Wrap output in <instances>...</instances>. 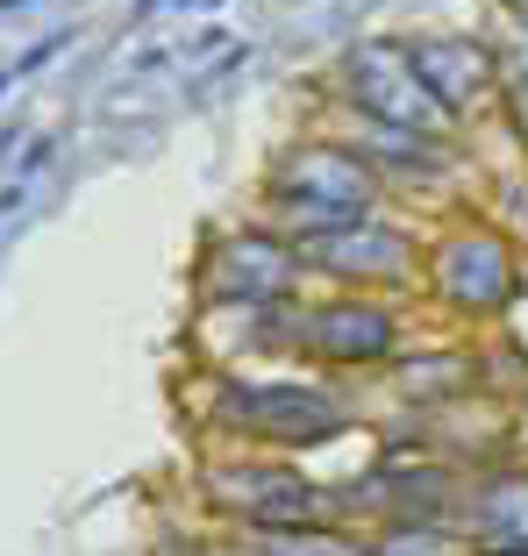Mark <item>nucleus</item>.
Segmentation results:
<instances>
[{
	"label": "nucleus",
	"instance_id": "obj_1",
	"mask_svg": "<svg viewBox=\"0 0 528 556\" xmlns=\"http://www.w3.org/2000/svg\"><path fill=\"white\" fill-rule=\"evenodd\" d=\"M264 207H272V229L314 236V229L372 222L386 207V186L343 136H300L264 164Z\"/></svg>",
	"mask_w": 528,
	"mask_h": 556
},
{
	"label": "nucleus",
	"instance_id": "obj_2",
	"mask_svg": "<svg viewBox=\"0 0 528 556\" xmlns=\"http://www.w3.org/2000/svg\"><path fill=\"white\" fill-rule=\"evenodd\" d=\"M208 428L236 435L264 457H286V450H322V442L350 435V400L322 378H243L222 371L215 400H208Z\"/></svg>",
	"mask_w": 528,
	"mask_h": 556
},
{
	"label": "nucleus",
	"instance_id": "obj_3",
	"mask_svg": "<svg viewBox=\"0 0 528 556\" xmlns=\"http://www.w3.org/2000/svg\"><path fill=\"white\" fill-rule=\"evenodd\" d=\"M329 100L343 108V122H372V129H414V136H450L457 143L464 122L422 86L407 43L400 36H350L336 50Z\"/></svg>",
	"mask_w": 528,
	"mask_h": 556
},
{
	"label": "nucleus",
	"instance_id": "obj_4",
	"mask_svg": "<svg viewBox=\"0 0 528 556\" xmlns=\"http://www.w3.org/2000/svg\"><path fill=\"white\" fill-rule=\"evenodd\" d=\"M422 286L436 293V307L464 314V321H500L521 293V264L493 222H450L422 250Z\"/></svg>",
	"mask_w": 528,
	"mask_h": 556
},
{
	"label": "nucleus",
	"instance_id": "obj_5",
	"mask_svg": "<svg viewBox=\"0 0 528 556\" xmlns=\"http://www.w3.org/2000/svg\"><path fill=\"white\" fill-rule=\"evenodd\" d=\"M200 492L222 514H236L257 535H293V528H336L329 521V492L314 485L307 471H293L286 457H215L200 471Z\"/></svg>",
	"mask_w": 528,
	"mask_h": 556
},
{
	"label": "nucleus",
	"instance_id": "obj_6",
	"mask_svg": "<svg viewBox=\"0 0 528 556\" xmlns=\"http://www.w3.org/2000/svg\"><path fill=\"white\" fill-rule=\"evenodd\" d=\"M307 278H329L336 293H400L422 278V250L414 229L372 214V222H350V229H314V236H293Z\"/></svg>",
	"mask_w": 528,
	"mask_h": 556
},
{
	"label": "nucleus",
	"instance_id": "obj_7",
	"mask_svg": "<svg viewBox=\"0 0 528 556\" xmlns=\"http://www.w3.org/2000/svg\"><path fill=\"white\" fill-rule=\"evenodd\" d=\"M300 264L293 236L272 229V222H243V229H222L200 257V286L222 307H279V300H300Z\"/></svg>",
	"mask_w": 528,
	"mask_h": 556
},
{
	"label": "nucleus",
	"instance_id": "obj_8",
	"mask_svg": "<svg viewBox=\"0 0 528 556\" xmlns=\"http://www.w3.org/2000/svg\"><path fill=\"white\" fill-rule=\"evenodd\" d=\"M400 307L386 293H329L307 300L300 321V357L314 371H379L400 357Z\"/></svg>",
	"mask_w": 528,
	"mask_h": 556
},
{
	"label": "nucleus",
	"instance_id": "obj_9",
	"mask_svg": "<svg viewBox=\"0 0 528 556\" xmlns=\"http://www.w3.org/2000/svg\"><path fill=\"white\" fill-rule=\"evenodd\" d=\"M400 43H407L422 86H429L457 122H472L486 100L500 93V50L479 43V36H464V29H407Z\"/></svg>",
	"mask_w": 528,
	"mask_h": 556
},
{
	"label": "nucleus",
	"instance_id": "obj_10",
	"mask_svg": "<svg viewBox=\"0 0 528 556\" xmlns=\"http://www.w3.org/2000/svg\"><path fill=\"white\" fill-rule=\"evenodd\" d=\"M464 492L472 485H457L450 464H429V457L400 464V457H386V464H372V471L357 478V507L379 514L386 528H407V521H443L450 507H464Z\"/></svg>",
	"mask_w": 528,
	"mask_h": 556
},
{
	"label": "nucleus",
	"instance_id": "obj_11",
	"mask_svg": "<svg viewBox=\"0 0 528 556\" xmlns=\"http://www.w3.org/2000/svg\"><path fill=\"white\" fill-rule=\"evenodd\" d=\"M343 143L357 150L372 172H379L386 193H393L400 179H407V186H443L450 172H457V143H450V136H414V129H372V122H343Z\"/></svg>",
	"mask_w": 528,
	"mask_h": 556
},
{
	"label": "nucleus",
	"instance_id": "obj_12",
	"mask_svg": "<svg viewBox=\"0 0 528 556\" xmlns=\"http://www.w3.org/2000/svg\"><path fill=\"white\" fill-rule=\"evenodd\" d=\"M457 514L479 535V556H528V471L479 478Z\"/></svg>",
	"mask_w": 528,
	"mask_h": 556
},
{
	"label": "nucleus",
	"instance_id": "obj_13",
	"mask_svg": "<svg viewBox=\"0 0 528 556\" xmlns=\"http://www.w3.org/2000/svg\"><path fill=\"white\" fill-rule=\"evenodd\" d=\"M479 386V357L472 350H414L393 357V393L407 407H436V400H464Z\"/></svg>",
	"mask_w": 528,
	"mask_h": 556
},
{
	"label": "nucleus",
	"instance_id": "obj_14",
	"mask_svg": "<svg viewBox=\"0 0 528 556\" xmlns=\"http://www.w3.org/2000/svg\"><path fill=\"white\" fill-rule=\"evenodd\" d=\"M364 556H457V542H450L436 521H407V528H379V542H372Z\"/></svg>",
	"mask_w": 528,
	"mask_h": 556
},
{
	"label": "nucleus",
	"instance_id": "obj_15",
	"mask_svg": "<svg viewBox=\"0 0 528 556\" xmlns=\"http://www.w3.org/2000/svg\"><path fill=\"white\" fill-rule=\"evenodd\" d=\"M500 108H507L514 136H521V150H528V65H507V58H500Z\"/></svg>",
	"mask_w": 528,
	"mask_h": 556
},
{
	"label": "nucleus",
	"instance_id": "obj_16",
	"mask_svg": "<svg viewBox=\"0 0 528 556\" xmlns=\"http://www.w3.org/2000/svg\"><path fill=\"white\" fill-rule=\"evenodd\" d=\"M72 36H79V29H50V36H43V43H29V50H22V58H15V79H22V72H43V65H50V58H58V50H65V43H72Z\"/></svg>",
	"mask_w": 528,
	"mask_h": 556
},
{
	"label": "nucleus",
	"instance_id": "obj_17",
	"mask_svg": "<svg viewBox=\"0 0 528 556\" xmlns=\"http://www.w3.org/2000/svg\"><path fill=\"white\" fill-rule=\"evenodd\" d=\"M250 58H257V43H229V50L215 58V65H208V79H200V93H208V86H222V79H236V72L250 65Z\"/></svg>",
	"mask_w": 528,
	"mask_h": 556
},
{
	"label": "nucleus",
	"instance_id": "obj_18",
	"mask_svg": "<svg viewBox=\"0 0 528 556\" xmlns=\"http://www.w3.org/2000/svg\"><path fill=\"white\" fill-rule=\"evenodd\" d=\"M208 50H229V29H222V22H208V29H193L179 43V58H208Z\"/></svg>",
	"mask_w": 528,
	"mask_h": 556
},
{
	"label": "nucleus",
	"instance_id": "obj_19",
	"mask_svg": "<svg viewBox=\"0 0 528 556\" xmlns=\"http://www.w3.org/2000/svg\"><path fill=\"white\" fill-rule=\"evenodd\" d=\"M50 150H58V136H29V150H22V179H36V172H43Z\"/></svg>",
	"mask_w": 528,
	"mask_h": 556
},
{
	"label": "nucleus",
	"instance_id": "obj_20",
	"mask_svg": "<svg viewBox=\"0 0 528 556\" xmlns=\"http://www.w3.org/2000/svg\"><path fill=\"white\" fill-rule=\"evenodd\" d=\"M500 8H507V15H514V22L528 29V0H500Z\"/></svg>",
	"mask_w": 528,
	"mask_h": 556
},
{
	"label": "nucleus",
	"instance_id": "obj_21",
	"mask_svg": "<svg viewBox=\"0 0 528 556\" xmlns=\"http://www.w3.org/2000/svg\"><path fill=\"white\" fill-rule=\"evenodd\" d=\"M15 8H29V0H0V15H15Z\"/></svg>",
	"mask_w": 528,
	"mask_h": 556
},
{
	"label": "nucleus",
	"instance_id": "obj_22",
	"mask_svg": "<svg viewBox=\"0 0 528 556\" xmlns=\"http://www.w3.org/2000/svg\"><path fill=\"white\" fill-rule=\"evenodd\" d=\"M8 86H15V72H0V93H8Z\"/></svg>",
	"mask_w": 528,
	"mask_h": 556
},
{
	"label": "nucleus",
	"instance_id": "obj_23",
	"mask_svg": "<svg viewBox=\"0 0 528 556\" xmlns=\"http://www.w3.org/2000/svg\"><path fill=\"white\" fill-rule=\"evenodd\" d=\"M293 8H300V0H293Z\"/></svg>",
	"mask_w": 528,
	"mask_h": 556
}]
</instances>
